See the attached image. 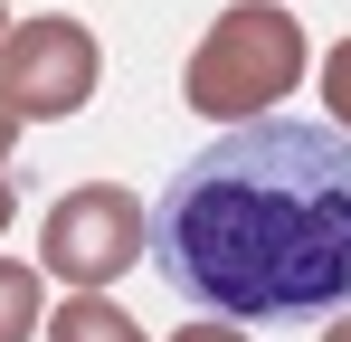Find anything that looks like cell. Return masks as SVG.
I'll list each match as a JSON object with an SVG mask.
<instances>
[{
  "label": "cell",
  "mask_w": 351,
  "mask_h": 342,
  "mask_svg": "<svg viewBox=\"0 0 351 342\" xmlns=\"http://www.w3.org/2000/svg\"><path fill=\"white\" fill-rule=\"evenodd\" d=\"M171 342H256V333H247V323H228V314H190Z\"/></svg>",
  "instance_id": "cell-8"
},
{
  "label": "cell",
  "mask_w": 351,
  "mask_h": 342,
  "mask_svg": "<svg viewBox=\"0 0 351 342\" xmlns=\"http://www.w3.org/2000/svg\"><path fill=\"white\" fill-rule=\"evenodd\" d=\"M133 257H152V209H143L123 181H76L58 209L38 219V266H48V285H66V295L114 285Z\"/></svg>",
  "instance_id": "cell-4"
},
{
  "label": "cell",
  "mask_w": 351,
  "mask_h": 342,
  "mask_svg": "<svg viewBox=\"0 0 351 342\" xmlns=\"http://www.w3.org/2000/svg\"><path fill=\"white\" fill-rule=\"evenodd\" d=\"M19 133H29V124H19V114L0 105V181H10V152H19Z\"/></svg>",
  "instance_id": "cell-9"
},
{
  "label": "cell",
  "mask_w": 351,
  "mask_h": 342,
  "mask_svg": "<svg viewBox=\"0 0 351 342\" xmlns=\"http://www.w3.org/2000/svg\"><path fill=\"white\" fill-rule=\"evenodd\" d=\"M323 342H351V314H342V323H332V333H323Z\"/></svg>",
  "instance_id": "cell-11"
},
{
  "label": "cell",
  "mask_w": 351,
  "mask_h": 342,
  "mask_svg": "<svg viewBox=\"0 0 351 342\" xmlns=\"http://www.w3.org/2000/svg\"><path fill=\"white\" fill-rule=\"evenodd\" d=\"M48 266H19V257H0V342H38L48 323Z\"/></svg>",
  "instance_id": "cell-6"
},
{
  "label": "cell",
  "mask_w": 351,
  "mask_h": 342,
  "mask_svg": "<svg viewBox=\"0 0 351 342\" xmlns=\"http://www.w3.org/2000/svg\"><path fill=\"white\" fill-rule=\"evenodd\" d=\"M323 105H332V124L351 133V38H342L332 57H323Z\"/></svg>",
  "instance_id": "cell-7"
},
{
  "label": "cell",
  "mask_w": 351,
  "mask_h": 342,
  "mask_svg": "<svg viewBox=\"0 0 351 342\" xmlns=\"http://www.w3.org/2000/svg\"><path fill=\"white\" fill-rule=\"evenodd\" d=\"M10 219H19V190H10V181H0V238H10Z\"/></svg>",
  "instance_id": "cell-10"
},
{
  "label": "cell",
  "mask_w": 351,
  "mask_h": 342,
  "mask_svg": "<svg viewBox=\"0 0 351 342\" xmlns=\"http://www.w3.org/2000/svg\"><path fill=\"white\" fill-rule=\"evenodd\" d=\"M48 342H152V333L123 314L105 285H86V295H58L48 304Z\"/></svg>",
  "instance_id": "cell-5"
},
{
  "label": "cell",
  "mask_w": 351,
  "mask_h": 342,
  "mask_svg": "<svg viewBox=\"0 0 351 342\" xmlns=\"http://www.w3.org/2000/svg\"><path fill=\"white\" fill-rule=\"evenodd\" d=\"M152 266L247 333L351 314V133L266 114L190 152L152 200Z\"/></svg>",
  "instance_id": "cell-1"
},
{
  "label": "cell",
  "mask_w": 351,
  "mask_h": 342,
  "mask_svg": "<svg viewBox=\"0 0 351 342\" xmlns=\"http://www.w3.org/2000/svg\"><path fill=\"white\" fill-rule=\"evenodd\" d=\"M304 19H294L285 0H237V10H219L209 19V38L190 48V67H180V95H190V114H209V124H266V114L285 105L294 86H304Z\"/></svg>",
  "instance_id": "cell-2"
},
{
  "label": "cell",
  "mask_w": 351,
  "mask_h": 342,
  "mask_svg": "<svg viewBox=\"0 0 351 342\" xmlns=\"http://www.w3.org/2000/svg\"><path fill=\"white\" fill-rule=\"evenodd\" d=\"M95 86H105V48L76 10H38L0 38V105L19 124H66L95 105Z\"/></svg>",
  "instance_id": "cell-3"
},
{
  "label": "cell",
  "mask_w": 351,
  "mask_h": 342,
  "mask_svg": "<svg viewBox=\"0 0 351 342\" xmlns=\"http://www.w3.org/2000/svg\"><path fill=\"white\" fill-rule=\"evenodd\" d=\"M10 29H19V19H10V10H0V38H10Z\"/></svg>",
  "instance_id": "cell-12"
}]
</instances>
